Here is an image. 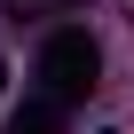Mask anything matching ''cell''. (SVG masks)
I'll list each match as a JSON object with an SVG mask.
<instances>
[{
  "label": "cell",
  "instance_id": "1",
  "mask_svg": "<svg viewBox=\"0 0 134 134\" xmlns=\"http://www.w3.org/2000/svg\"><path fill=\"white\" fill-rule=\"evenodd\" d=\"M40 79H47V103H79V95H95V79H103V47H95L79 24L47 32V40H40Z\"/></svg>",
  "mask_w": 134,
  "mask_h": 134
},
{
  "label": "cell",
  "instance_id": "2",
  "mask_svg": "<svg viewBox=\"0 0 134 134\" xmlns=\"http://www.w3.org/2000/svg\"><path fill=\"white\" fill-rule=\"evenodd\" d=\"M8 134H63V103H47V95H32L16 118H8Z\"/></svg>",
  "mask_w": 134,
  "mask_h": 134
},
{
  "label": "cell",
  "instance_id": "3",
  "mask_svg": "<svg viewBox=\"0 0 134 134\" xmlns=\"http://www.w3.org/2000/svg\"><path fill=\"white\" fill-rule=\"evenodd\" d=\"M47 8H87V0H47Z\"/></svg>",
  "mask_w": 134,
  "mask_h": 134
},
{
  "label": "cell",
  "instance_id": "4",
  "mask_svg": "<svg viewBox=\"0 0 134 134\" xmlns=\"http://www.w3.org/2000/svg\"><path fill=\"white\" fill-rule=\"evenodd\" d=\"M0 87H8V63H0Z\"/></svg>",
  "mask_w": 134,
  "mask_h": 134
},
{
  "label": "cell",
  "instance_id": "5",
  "mask_svg": "<svg viewBox=\"0 0 134 134\" xmlns=\"http://www.w3.org/2000/svg\"><path fill=\"white\" fill-rule=\"evenodd\" d=\"M103 134H110V126H103Z\"/></svg>",
  "mask_w": 134,
  "mask_h": 134
}]
</instances>
